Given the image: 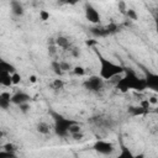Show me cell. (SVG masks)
<instances>
[{
	"instance_id": "obj_1",
	"label": "cell",
	"mask_w": 158,
	"mask_h": 158,
	"mask_svg": "<svg viewBox=\"0 0 158 158\" xmlns=\"http://www.w3.org/2000/svg\"><path fill=\"white\" fill-rule=\"evenodd\" d=\"M125 75L117 81L116 84V88L122 91V93H126L128 90H138V91H142L146 89V84H144V80L142 78H138L137 74L131 70V69H125L123 70Z\"/></svg>"
},
{
	"instance_id": "obj_2",
	"label": "cell",
	"mask_w": 158,
	"mask_h": 158,
	"mask_svg": "<svg viewBox=\"0 0 158 158\" xmlns=\"http://www.w3.org/2000/svg\"><path fill=\"white\" fill-rule=\"evenodd\" d=\"M95 54L99 59V63H100V74L99 77L102 79V80H110L117 75H121L125 70V68L120 64H116L114 62H111L110 59L105 58L98 49H95Z\"/></svg>"
},
{
	"instance_id": "obj_3",
	"label": "cell",
	"mask_w": 158,
	"mask_h": 158,
	"mask_svg": "<svg viewBox=\"0 0 158 158\" xmlns=\"http://www.w3.org/2000/svg\"><path fill=\"white\" fill-rule=\"evenodd\" d=\"M49 115L52 116L54 121V133L60 138H67L69 136V128L70 126L77 122L72 118H67L63 115L56 112L54 110H49Z\"/></svg>"
},
{
	"instance_id": "obj_4",
	"label": "cell",
	"mask_w": 158,
	"mask_h": 158,
	"mask_svg": "<svg viewBox=\"0 0 158 158\" xmlns=\"http://www.w3.org/2000/svg\"><path fill=\"white\" fill-rule=\"evenodd\" d=\"M104 81L99 75H93L83 81V86L90 93H99L104 89Z\"/></svg>"
},
{
	"instance_id": "obj_5",
	"label": "cell",
	"mask_w": 158,
	"mask_h": 158,
	"mask_svg": "<svg viewBox=\"0 0 158 158\" xmlns=\"http://www.w3.org/2000/svg\"><path fill=\"white\" fill-rule=\"evenodd\" d=\"M93 149L95 152H98L99 154L102 156H110L115 152V146L111 142L104 141V139H99L93 144Z\"/></svg>"
},
{
	"instance_id": "obj_6",
	"label": "cell",
	"mask_w": 158,
	"mask_h": 158,
	"mask_svg": "<svg viewBox=\"0 0 158 158\" xmlns=\"http://www.w3.org/2000/svg\"><path fill=\"white\" fill-rule=\"evenodd\" d=\"M84 15H85V19L94 26L100 23V14L90 2L84 4Z\"/></svg>"
},
{
	"instance_id": "obj_7",
	"label": "cell",
	"mask_w": 158,
	"mask_h": 158,
	"mask_svg": "<svg viewBox=\"0 0 158 158\" xmlns=\"http://www.w3.org/2000/svg\"><path fill=\"white\" fill-rule=\"evenodd\" d=\"M95 126L100 127V128H112L115 126V120L110 116H105V115H98L91 117L90 120Z\"/></svg>"
},
{
	"instance_id": "obj_8",
	"label": "cell",
	"mask_w": 158,
	"mask_h": 158,
	"mask_svg": "<svg viewBox=\"0 0 158 158\" xmlns=\"http://www.w3.org/2000/svg\"><path fill=\"white\" fill-rule=\"evenodd\" d=\"M31 101V95L20 90V91H16L15 94L11 95V104H15V105H22V104H28Z\"/></svg>"
},
{
	"instance_id": "obj_9",
	"label": "cell",
	"mask_w": 158,
	"mask_h": 158,
	"mask_svg": "<svg viewBox=\"0 0 158 158\" xmlns=\"http://www.w3.org/2000/svg\"><path fill=\"white\" fill-rule=\"evenodd\" d=\"M144 84H146V89L149 88L154 91L158 90V75L156 73L152 72H146V77L143 78Z\"/></svg>"
},
{
	"instance_id": "obj_10",
	"label": "cell",
	"mask_w": 158,
	"mask_h": 158,
	"mask_svg": "<svg viewBox=\"0 0 158 158\" xmlns=\"http://www.w3.org/2000/svg\"><path fill=\"white\" fill-rule=\"evenodd\" d=\"M10 7H11L12 15L16 16V17H21V16L25 14L23 5H22L20 1H11V2H10Z\"/></svg>"
},
{
	"instance_id": "obj_11",
	"label": "cell",
	"mask_w": 158,
	"mask_h": 158,
	"mask_svg": "<svg viewBox=\"0 0 158 158\" xmlns=\"http://www.w3.org/2000/svg\"><path fill=\"white\" fill-rule=\"evenodd\" d=\"M11 105V94L7 91L0 93V109L1 110H7Z\"/></svg>"
},
{
	"instance_id": "obj_12",
	"label": "cell",
	"mask_w": 158,
	"mask_h": 158,
	"mask_svg": "<svg viewBox=\"0 0 158 158\" xmlns=\"http://www.w3.org/2000/svg\"><path fill=\"white\" fill-rule=\"evenodd\" d=\"M90 30V33L95 37V38H102V37H107L106 35V31H105V26L102 25H95L93 27L89 28Z\"/></svg>"
},
{
	"instance_id": "obj_13",
	"label": "cell",
	"mask_w": 158,
	"mask_h": 158,
	"mask_svg": "<svg viewBox=\"0 0 158 158\" xmlns=\"http://www.w3.org/2000/svg\"><path fill=\"white\" fill-rule=\"evenodd\" d=\"M148 109H144V107H142L141 105H138V106H128V109H127V112L131 115V116H143V115H146V114H148Z\"/></svg>"
},
{
	"instance_id": "obj_14",
	"label": "cell",
	"mask_w": 158,
	"mask_h": 158,
	"mask_svg": "<svg viewBox=\"0 0 158 158\" xmlns=\"http://www.w3.org/2000/svg\"><path fill=\"white\" fill-rule=\"evenodd\" d=\"M54 42H56V46L57 47H60V48H63V49H70L72 48V44H70V41H69V38L68 37H65V36H58L56 40H54Z\"/></svg>"
},
{
	"instance_id": "obj_15",
	"label": "cell",
	"mask_w": 158,
	"mask_h": 158,
	"mask_svg": "<svg viewBox=\"0 0 158 158\" xmlns=\"http://www.w3.org/2000/svg\"><path fill=\"white\" fill-rule=\"evenodd\" d=\"M51 130H52L51 125H49L48 122H46V121H40V122L36 125V131H37L40 135L46 136V135L51 133Z\"/></svg>"
},
{
	"instance_id": "obj_16",
	"label": "cell",
	"mask_w": 158,
	"mask_h": 158,
	"mask_svg": "<svg viewBox=\"0 0 158 158\" xmlns=\"http://www.w3.org/2000/svg\"><path fill=\"white\" fill-rule=\"evenodd\" d=\"M16 72V68L14 64L4 60V59H0V73H9V74H12Z\"/></svg>"
},
{
	"instance_id": "obj_17",
	"label": "cell",
	"mask_w": 158,
	"mask_h": 158,
	"mask_svg": "<svg viewBox=\"0 0 158 158\" xmlns=\"http://www.w3.org/2000/svg\"><path fill=\"white\" fill-rule=\"evenodd\" d=\"M105 26V31H106V35L107 36H111V35H115L120 31V25H117L116 22H110L109 25H104Z\"/></svg>"
},
{
	"instance_id": "obj_18",
	"label": "cell",
	"mask_w": 158,
	"mask_h": 158,
	"mask_svg": "<svg viewBox=\"0 0 158 158\" xmlns=\"http://www.w3.org/2000/svg\"><path fill=\"white\" fill-rule=\"evenodd\" d=\"M11 74L9 73H0V86H11Z\"/></svg>"
},
{
	"instance_id": "obj_19",
	"label": "cell",
	"mask_w": 158,
	"mask_h": 158,
	"mask_svg": "<svg viewBox=\"0 0 158 158\" xmlns=\"http://www.w3.org/2000/svg\"><path fill=\"white\" fill-rule=\"evenodd\" d=\"M115 158H135V154L125 144H121V151H120L118 156H116Z\"/></svg>"
},
{
	"instance_id": "obj_20",
	"label": "cell",
	"mask_w": 158,
	"mask_h": 158,
	"mask_svg": "<svg viewBox=\"0 0 158 158\" xmlns=\"http://www.w3.org/2000/svg\"><path fill=\"white\" fill-rule=\"evenodd\" d=\"M51 89L53 91H62L64 89V81L62 79H54L51 83Z\"/></svg>"
},
{
	"instance_id": "obj_21",
	"label": "cell",
	"mask_w": 158,
	"mask_h": 158,
	"mask_svg": "<svg viewBox=\"0 0 158 158\" xmlns=\"http://www.w3.org/2000/svg\"><path fill=\"white\" fill-rule=\"evenodd\" d=\"M80 132H81V125L77 121V122H74L70 126V128H69V136H74V135L80 133Z\"/></svg>"
},
{
	"instance_id": "obj_22",
	"label": "cell",
	"mask_w": 158,
	"mask_h": 158,
	"mask_svg": "<svg viewBox=\"0 0 158 158\" xmlns=\"http://www.w3.org/2000/svg\"><path fill=\"white\" fill-rule=\"evenodd\" d=\"M125 15H126V17H127L128 20H131V21H136V20L138 19V15H137L136 10H133V9H130V7H127V10H126Z\"/></svg>"
},
{
	"instance_id": "obj_23",
	"label": "cell",
	"mask_w": 158,
	"mask_h": 158,
	"mask_svg": "<svg viewBox=\"0 0 158 158\" xmlns=\"http://www.w3.org/2000/svg\"><path fill=\"white\" fill-rule=\"evenodd\" d=\"M59 67H60V70L64 73V72H69L73 69L72 64L69 62H65V60H59Z\"/></svg>"
},
{
	"instance_id": "obj_24",
	"label": "cell",
	"mask_w": 158,
	"mask_h": 158,
	"mask_svg": "<svg viewBox=\"0 0 158 158\" xmlns=\"http://www.w3.org/2000/svg\"><path fill=\"white\" fill-rule=\"evenodd\" d=\"M51 67H52L53 72H54L57 75H63V72L60 70V67H59V60H52Z\"/></svg>"
},
{
	"instance_id": "obj_25",
	"label": "cell",
	"mask_w": 158,
	"mask_h": 158,
	"mask_svg": "<svg viewBox=\"0 0 158 158\" xmlns=\"http://www.w3.org/2000/svg\"><path fill=\"white\" fill-rule=\"evenodd\" d=\"M72 72H73L75 75H79V77H83V75L85 74V69H84L83 67H80V65L74 67V68L72 69Z\"/></svg>"
},
{
	"instance_id": "obj_26",
	"label": "cell",
	"mask_w": 158,
	"mask_h": 158,
	"mask_svg": "<svg viewBox=\"0 0 158 158\" xmlns=\"http://www.w3.org/2000/svg\"><path fill=\"white\" fill-rule=\"evenodd\" d=\"M11 81H12V85H17V84L21 81V75H20L17 72L12 73V74H11Z\"/></svg>"
},
{
	"instance_id": "obj_27",
	"label": "cell",
	"mask_w": 158,
	"mask_h": 158,
	"mask_svg": "<svg viewBox=\"0 0 158 158\" xmlns=\"http://www.w3.org/2000/svg\"><path fill=\"white\" fill-rule=\"evenodd\" d=\"M16 146L14 144V143H6V144H4V151H6V152H10V153H15L16 152ZM16 154V153H15Z\"/></svg>"
},
{
	"instance_id": "obj_28",
	"label": "cell",
	"mask_w": 158,
	"mask_h": 158,
	"mask_svg": "<svg viewBox=\"0 0 158 158\" xmlns=\"http://www.w3.org/2000/svg\"><path fill=\"white\" fill-rule=\"evenodd\" d=\"M0 158H16V154L6 152V151L2 149V151H0Z\"/></svg>"
},
{
	"instance_id": "obj_29",
	"label": "cell",
	"mask_w": 158,
	"mask_h": 158,
	"mask_svg": "<svg viewBox=\"0 0 158 158\" xmlns=\"http://www.w3.org/2000/svg\"><path fill=\"white\" fill-rule=\"evenodd\" d=\"M117 7H118L120 12L125 15V12H126V10H127V5H126V2H125V1H118V4H117Z\"/></svg>"
},
{
	"instance_id": "obj_30",
	"label": "cell",
	"mask_w": 158,
	"mask_h": 158,
	"mask_svg": "<svg viewBox=\"0 0 158 158\" xmlns=\"http://www.w3.org/2000/svg\"><path fill=\"white\" fill-rule=\"evenodd\" d=\"M48 54L51 57H54L57 54V46L56 44H52V46H48Z\"/></svg>"
},
{
	"instance_id": "obj_31",
	"label": "cell",
	"mask_w": 158,
	"mask_h": 158,
	"mask_svg": "<svg viewBox=\"0 0 158 158\" xmlns=\"http://www.w3.org/2000/svg\"><path fill=\"white\" fill-rule=\"evenodd\" d=\"M40 17H41L42 21H46V20L49 19V12H47V11H44V10H41V11H40Z\"/></svg>"
},
{
	"instance_id": "obj_32",
	"label": "cell",
	"mask_w": 158,
	"mask_h": 158,
	"mask_svg": "<svg viewBox=\"0 0 158 158\" xmlns=\"http://www.w3.org/2000/svg\"><path fill=\"white\" fill-rule=\"evenodd\" d=\"M19 107H20V111H21V112H23V114H27V112L30 111V105H28V104L19 105Z\"/></svg>"
},
{
	"instance_id": "obj_33",
	"label": "cell",
	"mask_w": 158,
	"mask_h": 158,
	"mask_svg": "<svg viewBox=\"0 0 158 158\" xmlns=\"http://www.w3.org/2000/svg\"><path fill=\"white\" fill-rule=\"evenodd\" d=\"M69 51L73 54V57H79V49L78 48H70Z\"/></svg>"
},
{
	"instance_id": "obj_34",
	"label": "cell",
	"mask_w": 158,
	"mask_h": 158,
	"mask_svg": "<svg viewBox=\"0 0 158 158\" xmlns=\"http://www.w3.org/2000/svg\"><path fill=\"white\" fill-rule=\"evenodd\" d=\"M148 102H149V104H156V102H157V98H156V96L151 98V100H148Z\"/></svg>"
},
{
	"instance_id": "obj_35",
	"label": "cell",
	"mask_w": 158,
	"mask_h": 158,
	"mask_svg": "<svg viewBox=\"0 0 158 158\" xmlns=\"http://www.w3.org/2000/svg\"><path fill=\"white\" fill-rule=\"evenodd\" d=\"M30 80H31V83H36V77L35 75H31L30 77Z\"/></svg>"
},
{
	"instance_id": "obj_36",
	"label": "cell",
	"mask_w": 158,
	"mask_h": 158,
	"mask_svg": "<svg viewBox=\"0 0 158 158\" xmlns=\"http://www.w3.org/2000/svg\"><path fill=\"white\" fill-rule=\"evenodd\" d=\"M135 158H144V154H142V153L136 154V156H135Z\"/></svg>"
},
{
	"instance_id": "obj_37",
	"label": "cell",
	"mask_w": 158,
	"mask_h": 158,
	"mask_svg": "<svg viewBox=\"0 0 158 158\" xmlns=\"http://www.w3.org/2000/svg\"><path fill=\"white\" fill-rule=\"evenodd\" d=\"M4 136H5V133H4V131H1V130H0V141H1L2 138H4Z\"/></svg>"
}]
</instances>
